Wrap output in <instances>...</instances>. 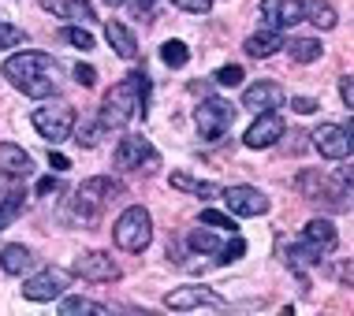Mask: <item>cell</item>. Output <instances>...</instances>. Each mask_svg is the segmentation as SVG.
I'll return each mask as SVG.
<instances>
[{"label":"cell","mask_w":354,"mask_h":316,"mask_svg":"<svg viewBox=\"0 0 354 316\" xmlns=\"http://www.w3.org/2000/svg\"><path fill=\"white\" fill-rule=\"evenodd\" d=\"M4 79L34 101L60 93V71H56L53 56H45V52H12L4 60Z\"/></svg>","instance_id":"1"},{"label":"cell","mask_w":354,"mask_h":316,"mask_svg":"<svg viewBox=\"0 0 354 316\" xmlns=\"http://www.w3.org/2000/svg\"><path fill=\"white\" fill-rule=\"evenodd\" d=\"M135 116H138V82H135V75H131L127 82H116L101 97L97 123H101V130H123Z\"/></svg>","instance_id":"2"},{"label":"cell","mask_w":354,"mask_h":316,"mask_svg":"<svg viewBox=\"0 0 354 316\" xmlns=\"http://www.w3.org/2000/svg\"><path fill=\"white\" fill-rule=\"evenodd\" d=\"M112 238L123 253H146L149 242H153V216L149 208L142 205H131L127 213H120L116 227H112Z\"/></svg>","instance_id":"3"},{"label":"cell","mask_w":354,"mask_h":316,"mask_svg":"<svg viewBox=\"0 0 354 316\" xmlns=\"http://www.w3.org/2000/svg\"><path fill=\"white\" fill-rule=\"evenodd\" d=\"M295 186L302 190L310 201H317V205H339V208H347L351 205V179H339V186H336V179L332 175H321V171H313V168H306L299 179H295Z\"/></svg>","instance_id":"4"},{"label":"cell","mask_w":354,"mask_h":316,"mask_svg":"<svg viewBox=\"0 0 354 316\" xmlns=\"http://www.w3.org/2000/svg\"><path fill=\"white\" fill-rule=\"evenodd\" d=\"M123 194V186L116 183V179H104V175H93V179H86V183H79V190H75V213L86 216V219H93V216H101V208L109 205L112 197H120Z\"/></svg>","instance_id":"5"},{"label":"cell","mask_w":354,"mask_h":316,"mask_svg":"<svg viewBox=\"0 0 354 316\" xmlns=\"http://www.w3.org/2000/svg\"><path fill=\"white\" fill-rule=\"evenodd\" d=\"M232 119H235V108H232L227 101H220V97L202 101V104L194 108V127H198V134H202L205 141H216L220 134H227Z\"/></svg>","instance_id":"6"},{"label":"cell","mask_w":354,"mask_h":316,"mask_svg":"<svg viewBox=\"0 0 354 316\" xmlns=\"http://www.w3.org/2000/svg\"><path fill=\"white\" fill-rule=\"evenodd\" d=\"M30 123L45 141H64L75 130V112L68 104H45V108H34Z\"/></svg>","instance_id":"7"},{"label":"cell","mask_w":354,"mask_h":316,"mask_svg":"<svg viewBox=\"0 0 354 316\" xmlns=\"http://www.w3.org/2000/svg\"><path fill=\"white\" fill-rule=\"evenodd\" d=\"M68 283H71V275L64 272V268H56V264H49V268H41L37 275H30L26 279V286H23V298L26 302H56L64 290H68Z\"/></svg>","instance_id":"8"},{"label":"cell","mask_w":354,"mask_h":316,"mask_svg":"<svg viewBox=\"0 0 354 316\" xmlns=\"http://www.w3.org/2000/svg\"><path fill=\"white\" fill-rule=\"evenodd\" d=\"M71 275H79V279H86V283H120L123 279V268L112 261L109 253H79L75 257V264H71Z\"/></svg>","instance_id":"9"},{"label":"cell","mask_w":354,"mask_h":316,"mask_svg":"<svg viewBox=\"0 0 354 316\" xmlns=\"http://www.w3.org/2000/svg\"><path fill=\"white\" fill-rule=\"evenodd\" d=\"M310 138H313V149L324 160H347L351 157V123H321Z\"/></svg>","instance_id":"10"},{"label":"cell","mask_w":354,"mask_h":316,"mask_svg":"<svg viewBox=\"0 0 354 316\" xmlns=\"http://www.w3.org/2000/svg\"><path fill=\"white\" fill-rule=\"evenodd\" d=\"M220 197H224L232 216H265L272 205L265 197V190H257V186H227V190H220Z\"/></svg>","instance_id":"11"},{"label":"cell","mask_w":354,"mask_h":316,"mask_svg":"<svg viewBox=\"0 0 354 316\" xmlns=\"http://www.w3.org/2000/svg\"><path fill=\"white\" fill-rule=\"evenodd\" d=\"M157 160V149L149 146V138H138V134H127V138H120L116 152H112V164L120 171H138Z\"/></svg>","instance_id":"12"},{"label":"cell","mask_w":354,"mask_h":316,"mask_svg":"<svg viewBox=\"0 0 354 316\" xmlns=\"http://www.w3.org/2000/svg\"><path fill=\"white\" fill-rule=\"evenodd\" d=\"M280 134H283L280 112H276V108H265L261 116H257L250 127H246L243 141H246V149H269V146H276V141H280Z\"/></svg>","instance_id":"13"},{"label":"cell","mask_w":354,"mask_h":316,"mask_svg":"<svg viewBox=\"0 0 354 316\" xmlns=\"http://www.w3.org/2000/svg\"><path fill=\"white\" fill-rule=\"evenodd\" d=\"M168 309H176V313H183V309H202V305H209V309H220V294L216 290H209V286H176V290H168V298H165Z\"/></svg>","instance_id":"14"},{"label":"cell","mask_w":354,"mask_h":316,"mask_svg":"<svg viewBox=\"0 0 354 316\" xmlns=\"http://www.w3.org/2000/svg\"><path fill=\"white\" fill-rule=\"evenodd\" d=\"M261 19L272 30H287L302 23V0H261Z\"/></svg>","instance_id":"15"},{"label":"cell","mask_w":354,"mask_h":316,"mask_svg":"<svg viewBox=\"0 0 354 316\" xmlns=\"http://www.w3.org/2000/svg\"><path fill=\"white\" fill-rule=\"evenodd\" d=\"M243 104L246 108H280L283 104V90L276 82H269V79H257V82H250L243 90Z\"/></svg>","instance_id":"16"},{"label":"cell","mask_w":354,"mask_h":316,"mask_svg":"<svg viewBox=\"0 0 354 316\" xmlns=\"http://www.w3.org/2000/svg\"><path fill=\"white\" fill-rule=\"evenodd\" d=\"M104 37H109L112 52L123 56V60H135V56H138V37H135V30H127V26L116 23V19H109V23H104Z\"/></svg>","instance_id":"17"},{"label":"cell","mask_w":354,"mask_h":316,"mask_svg":"<svg viewBox=\"0 0 354 316\" xmlns=\"http://www.w3.org/2000/svg\"><path fill=\"white\" fill-rule=\"evenodd\" d=\"M246 56H254V60H269L272 52H280L283 49V30H257V34H250L246 37Z\"/></svg>","instance_id":"18"},{"label":"cell","mask_w":354,"mask_h":316,"mask_svg":"<svg viewBox=\"0 0 354 316\" xmlns=\"http://www.w3.org/2000/svg\"><path fill=\"white\" fill-rule=\"evenodd\" d=\"M0 171L12 175V179H23V175H30V171H34V160L26 157L15 141H4V146H0Z\"/></svg>","instance_id":"19"},{"label":"cell","mask_w":354,"mask_h":316,"mask_svg":"<svg viewBox=\"0 0 354 316\" xmlns=\"http://www.w3.org/2000/svg\"><path fill=\"white\" fill-rule=\"evenodd\" d=\"M302 242L313 246V250H332L336 246V224L332 219H310V224L302 227Z\"/></svg>","instance_id":"20"},{"label":"cell","mask_w":354,"mask_h":316,"mask_svg":"<svg viewBox=\"0 0 354 316\" xmlns=\"http://www.w3.org/2000/svg\"><path fill=\"white\" fill-rule=\"evenodd\" d=\"M0 268H4L8 275H23V272H30V268H34V253L26 250L23 242H12V246L0 250Z\"/></svg>","instance_id":"21"},{"label":"cell","mask_w":354,"mask_h":316,"mask_svg":"<svg viewBox=\"0 0 354 316\" xmlns=\"http://www.w3.org/2000/svg\"><path fill=\"white\" fill-rule=\"evenodd\" d=\"M41 8L56 19H79V23H90L93 8L86 0H41Z\"/></svg>","instance_id":"22"},{"label":"cell","mask_w":354,"mask_h":316,"mask_svg":"<svg viewBox=\"0 0 354 316\" xmlns=\"http://www.w3.org/2000/svg\"><path fill=\"white\" fill-rule=\"evenodd\" d=\"M302 19H310L317 30H336V23H339L336 8L328 0H302Z\"/></svg>","instance_id":"23"},{"label":"cell","mask_w":354,"mask_h":316,"mask_svg":"<svg viewBox=\"0 0 354 316\" xmlns=\"http://www.w3.org/2000/svg\"><path fill=\"white\" fill-rule=\"evenodd\" d=\"M317 257H321V250H313V246H306V242L283 246V261H287V268H291V272H299V275H306V268L317 264Z\"/></svg>","instance_id":"24"},{"label":"cell","mask_w":354,"mask_h":316,"mask_svg":"<svg viewBox=\"0 0 354 316\" xmlns=\"http://www.w3.org/2000/svg\"><path fill=\"white\" fill-rule=\"evenodd\" d=\"M176 190H183V194H194V197H220V190L216 183H202V179H194V175H187V171H171V179H168Z\"/></svg>","instance_id":"25"},{"label":"cell","mask_w":354,"mask_h":316,"mask_svg":"<svg viewBox=\"0 0 354 316\" xmlns=\"http://www.w3.org/2000/svg\"><path fill=\"white\" fill-rule=\"evenodd\" d=\"M287 52H291L295 63H317L324 56V45L317 41V37H295V41L287 45Z\"/></svg>","instance_id":"26"},{"label":"cell","mask_w":354,"mask_h":316,"mask_svg":"<svg viewBox=\"0 0 354 316\" xmlns=\"http://www.w3.org/2000/svg\"><path fill=\"white\" fill-rule=\"evenodd\" d=\"M187 246H190V250H198V253H220V231H213V227H209V231H205V227H198V231H190L187 235Z\"/></svg>","instance_id":"27"},{"label":"cell","mask_w":354,"mask_h":316,"mask_svg":"<svg viewBox=\"0 0 354 316\" xmlns=\"http://www.w3.org/2000/svg\"><path fill=\"white\" fill-rule=\"evenodd\" d=\"M101 316L104 313V305L101 302H93V298H64L60 302V316Z\"/></svg>","instance_id":"28"},{"label":"cell","mask_w":354,"mask_h":316,"mask_svg":"<svg viewBox=\"0 0 354 316\" xmlns=\"http://www.w3.org/2000/svg\"><path fill=\"white\" fill-rule=\"evenodd\" d=\"M19 213H23V190H12V194L0 197V231H4L8 224H15Z\"/></svg>","instance_id":"29"},{"label":"cell","mask_w":354,"mask_h":316,"mask_svg":"<svg viewBox=\"0 0 354 316\" xmlns=\"http://www.w3.org/2000/svg\"><path fill=\"white\" fill-rule=\"evenodd\" d=\"M160 60H165L168 67H183L190 60V49H187V41H179V37H171V41L160 45Z\"/></svg>","instance_id":"30"},{"label":"cell","mask_w":354,"mask_h":316,"mask_svg":"<svg viewBox=\"0 0 354 316\" xmlns=\"http://www.w3.org/2000/svg\"><path fill=\"white\" fill-rule=\"evenodd\" d=\"M60 34H64V41H68V45H75V49H82V52L93 49V34L82 30V26H64Z\"/></svg>","instance_id":"31"},{"label":"cell","mask_w":354,"mask_h":316,"mask_svg":"<svg viewBox=\"0 0 354 316\" xmlns=\"http://www.w3.org/2000/svg\"><path fill=\"white\" fill-rule=\"evenodd\" d=\"M239 257H246V238H232L227 246H220V253H216V264H232V261H239Z\"/></svg>","instance_id":"32"},{"label":"cell","mask_w":354,"mask_h":316,"mask_svg":"<svg viewBox=\"0 0 354 316\" xmlns=\"http://www.w3.org/2000/svg\"><path fill=\"white\" fill-rule=\"evenodd\" d=\"M198 219H202L205 227H213V231H235V219L224 216V213H216V208H205Z\"/></svg>","instance_id":"33"},{"label":"cell","mask_w":354,"mask_h":316,"mask_svg":"<svg viewBox=\"0 0 354 316\" xmlns=\"http://www.w3.org/2000/svg\"><path fill=\"white\" fill-rule=\"evenodd\" d=\"M26 41V34L19 30L12 23H0V49H19V45Z\"/></svg>","instance_id":"34"},{"label":"cell","mask_w":354,"mask_h":316,"mask_svg":"<svg viewBox=\"0 0 354 316\" xmlns=\"http://www.w3.org/2000/svg\"><path fill=\"white\" fill-rule=\"evenodd\" d=\"M216 82H220V86H239V82H243V67H235V63L220 67V71H216Z\"/></svg>","instance_id":"35"},{"label":"cell","mask_w":354,"mask_h":316,"mask_svg":"<svg viewBox=\"0 0 354 316\" xmlns=\"http://www.w3.org/2000/svg\"><path fill=\"white\" fill-rule=\"evenodd\" d=\"M79 141H82L86 149L97 146V141H101V123H86V127L79 130Z\"/></svg>","instance_id":"36"},{"label":"cell","mask_w":354,"mask_h":316,"mask_svg":"<svg viewBox=\"0 0 354 316\" xmlns=\"http://www.w3.org/2000/svg\"><path fill=\"white\" fill-rule=\"evenodd\" d=\"M71 75H75V79H79L82 86H93V82H97V71H93L90 63H75V67H71Z\"/></svg>","instance_id":"37"},{"label":"cell","mask_w":354,"mask_h":316,"mask_svg":"<svg viewBox=\"0 0 354 316\" xmlns=\"http://www.w3.org/2000/svg\"><path fill=\"white\" fill-rule=\"evenodd\" d=\"M291 108L299 112V116H313V112H317V97H295Z\"/></svg>","instance_id":"38"},{"label":"cell","mask_w":354,"mask_h":316,"mask_svg":"<svg viewBox=\"0 0 354 316\" xmlns=\"http://www.w3.org/2000/svg\"><path fill=\"white\" fill-rule=\"evenodd\" d=\"M183 12H194V15H205L209 8H213V0H176Z\"/></svg>","instance_id":"39"},{"label":"cell","mask_w":354,"mask_h":316,"mask_svg":"<svg viewBox=\"0 0 354 316\" xmlns=\"http://www.w3.org/2000/svg\"><path fill=\"white\" fill-rule=\"evenodd\" d=\"M339 97H343V108H354V82H351V75H347V79H339Z\"/></svg>","instance_id":"40"},{"label":"cell","mask_w":354,"mask_h":316,"mask_svg":"<svg viewBox=\"0 0 354 316\" xmlns=\"http://www.w3.org/2000/svg\"><path fill=\"white\" fill-rule=\"evenodd\" d=\"M49 164H53V171H68V168H71L68 160L60 157V152H49Z\"/></svg>","instance_id":"41"},{"label":"cell","mask_w":354,"mask_h":316,"mask_svg":"<svg viewBox=\"0 0 354 316\" xmlns=\"http://www.w3.org/2000/svg\"><path fill=\"white\" fill-rule=\"evenodd\" d=\"M56 183H53V179H37V194H49V190H53Z\"/></svg>","instance_id":"42"},{"label":"cell","mask_w":354,"mask_h":316,"mask_svg":"<svg viewBox=\"0 0 354 316\" xmlns=\"http://www.w3.org/2000/svg\"><path fill=\"white\" fill-rule=\"evenodd\" d=\"M109 8H123V4H131V0H104Z\"/></svg>","instance_id":"43"}]
</instances>
